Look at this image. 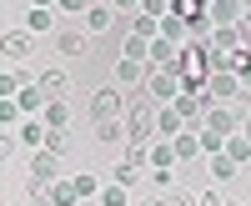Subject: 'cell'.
Here are the masks:
<instances>
[{
	"instance_id": "obj_1",
	"label": "cell",
	"mask_w": 251,
	"mask_h": 206,
	"mask_svg": "<svg viewBox=\"0 0 251 206\" xmlns=\"http://www.w3.org/2000/svg\"><path fill=\"white\" fill-rule=\"evenodd\" d=\"M176 71H181V86L186 91L206 96V86H211V55H206V46H181Z\"/></svg>"
},
{
	"instance_id": "obj_2",
	"label": "cell",
	"mask_w": 251,
	"mask_h": 206,
	"mask_svg": "<svg viewBox=\"0 0 251 206\" xmlns=\"http://www.w3.org/2000/svg\"><path fill=\"white\" fill-rule=\"evenodd\" d=\"M156 121H161V111H156V106H131V116H126L131 146H146V141H151V131H161Z\"/></svg>"
},
{
	"instance_id": "obj_3",
	"label": "cell",
	"mask_w": 251,
	"mask_h": 206,
	"mask_svg": "<svg viewBox=\"0 0 251 206\" xmlns=\"http://www.w3.org/2000/svg\"><path fill=\"white\" fill-rule=\"evenodd\" d=\"M146 86H151L156 101H176V96H181V71H176V66H156Z\"/></svg>"
},
{
	"instance_id": "obj_4",
	"label": "cell",
	"mask_w": 251,
	"mask_h": 206,
	"mask_svg": "<svg viewBox=\"0 0 251 206\" xmlns=\"http://www.w3.org/2000/svg\"><path fill=\"white\" fill-rule=\"evenodd\" d=\"M121 111H126V101H121L116 86H106V91H96V96H91V121H116Z\"/></svg>"
},
{
	"instance_id": "obj_5",
	"label": "cell",
	"mask_w": 251,
	"mask_h": 206,
	"mask_svg": "<svg viewBox=\"0 0 251 206\" xmlns=\"http://www.w3.org/2000/svg\"><path fill=\"white\" fill-rule=\"evenodd\" d=\"M211 101H226V96H241V76L236 71H211V86H206Z\"/></svg>"
},
{
	"instance_id": "obj_6",
	"label": "cell",
	"mask_w": 251,
	"mask_h": 206,
	"mask_svg": "<svg viewBox=\"0 0 251 206\" xmlns=\"http://www.w3.org/2000/svg\"><path fill=\"white\" fill-rule=\"evenodd\" d=\"M55 51L60 55H86L91 51V30H55Z\"/></svg>"
},
{
	"instance_id": "obj_7",
	"label": "cell",
	"mask_w": 251,
	"mask_h": 206,
	"mask_svg": "<svg viewBox=\"0 0 251 206\" xmlns=\"http://www.w3.org/2000/svg\"><path fill=\"white\" fill-rule=\"evenodd\" d=\"M66 86H71L66 66H46V71H40V91H46L50 101H60V96H66Z\"/></svg>"
},
{
	"instance_id": "obj_8",
	"label": "cell",
	"mask_w": 251,
	"mask_h": 206,
	"mask_svg": "<svg viewBox=\"0 0 251 206\" xmlns=\"http://www.w3.org/2000/svg\"><path fill=\"white\" fill-rule=\"evenodd\" d=\"M116 80H121V86H141V80H151V71H146V60H121Z\"/></svg>"
},
{
	"instance_id": "obj_9",
	"label": "cell",
	"mask_w": 251,
	"mask_h": 206,
	"mask_svg": "<svg viewBox=\"0 0 251 206\" xmlns=\"http://www.w3.org/2000/svg\"><path fill=\"white\" fill-rule=\"evenodd\" d=\"M80 30H91V35L100 40V35L111 30V10H106V5H91V10H86V20H80Z\"/></svg>"
},
{
	"instance_id": "obj_10",
	"label": "cell",
	"mask_w": 251,
	"mask_h": 206,
	"mask_svg": "<svg viewBox=\"0 0 251 206\" xmlns=\"http://www.w3.org/2000/svg\"><path fill=\"white\" fill-rule=\"evenodd\" d=\"M121 60H151V46H146V35L126 30V40H121Z\"/></svg>"
},
{
	"instance_id": "obj_11",
	"label": "cell",
	"mask_w": 251,
	"mask_h": 206,
	"mask_svg": "<svg viewBox=\"0 0 251 206\" xmlns=\"http://www.w3.org/2000/svg\"><path fill=\"white\" fill-rule=\"evenodd\" d=\"M60 161H66V156H55V151H35V161H30V176L50 181V176L60 171Z\"/></svg>"
},
{
	"instance_id": "obj_12",
	"label": "cell",
	"mask_w": 251,
	"mask_h": 206,
	"mask_svg": "<svg viewBox=\"0 0 251 206\" xmlns=\"http://www.w3.org/2000/svg\"><path fill=\"white\" fill-rule=\"evenodd\" d=\"M0 51H5V60H20V55H30V35H20V30H10L5 40H0Z\"/></svg>"
},
{
	"instance_id": "obj_13",
	"label": "cell",
	"mask_w": 251,
	"mask_h": 206,
	"mask_svg": "<svg viewBox=\"0 0 251 206\" xmlns=\"http://www.w3.org/2000/svg\"><path fill=\"white\" fill-rule=\"evenodd\" d=\"M91 131H96V141H121V136H131L121 116H116V121H91Z\"/></svg>"
},
{
	"instance_id": "obj_14",
	"label": "cell",
	"mask_w": 251,
	"mask_h": 206,
	"mask_svg": "<svg viewBox=\"0 0 251 206\" xmlns=\"http://www.w3.org/2000/svg\"><path fill=\"white\" fill-rule=\"evenodd\" d=\"M176 55H181V51H176V40H166V35L151 40V66H171Z\"/></svg>"
},
{
	"instance_id": "obj_15",
	"label": "cell",
	"mask_w": 251,
	"mask_h": 206,
	"mask_svg": "<svg viewBox=\"0 0 251 206\" xmlns=\"http://www.w3.org/2000/svg\"><path fill=\"white\" fill-rule=\"evenodd\" d=\"M221 151L241 166V161H251V136H226V146H221Z\"/></svg>"
},
{
	"instance_id": "obj_16",
	"label": "cell",
	"mask_w": 251,
	"mask_h": 206,
	"mask_svg": "<svg viewBox=\"0 0 251 206\" xmlns=\"http://www.w3.org/2000/svg\"><path fill=\"white\" fill-rule=\"evenodd\" d=\"M46 106H50V96L40 91V86H25V91H20V111H46Z\"/></svg>"
},
{
	"instance_id": "obj_17",
	"label": "cell",
	"mask_w": 251,
	"mask_h": 206,
	"mask_svg": "<svg viewBox=\"0 0 251 206\" xmlns=\"http://www.w3.org/2000/svg\"><path fill=\"white\" fill-rule=\"evenodd\" d=\"M211 176H216V181H231V176H236V161L226 156V151H211Z\"/></svg>"
},
{
	"instance_id": "obj_18",
	"label": "cell",
	"mask_w": 251,
	"mask_h": 206,
	"mask_svg": "<svg viewBox=\"0 0 251 206\" xmlns=\"http://www.w3.org/2000/svg\"><path fill=\"white\" fill-rule=\"evenodd\" d=\"M241 0H211V20H241Z\"/></svg>"
},
{
	"instance_id": "obj_19",
	"label": "cell",
	"mask_w": 251,
	"mask_h": 206,
	"mask_svg": "<svg viewBox=\"0 0 251 206\" xmlns=\"http://www.w3.org/2000/svg\"><path fill=\"white\" fill-rule=\"evenodd\" d=\"M66 121H71V106H66V101H50V106H46V126H50V131H60Z\"/></svg>"
},
{
	"instance_id": "obj_20",
	"label": "cell",
	"mask_w": 251,
	"mask_h": 206,
	"mask_svg": "<svg viewBox=\"0 0 251 206\" xmlns=\"http://www.w3.org/2000/svg\"><path fill=\"white\" fill-rule=\"evenodd\" d=\"M171 146H176V161H191V156H196V151H201V141H196V136H191V131H181V136H176V141H171Z\"/></svg>"
},
{
	"instance_id": "obj_21",
	"label": "cell",
	"mask_w": 251,
	"mask_h": 206,
	"mask_svg": "<svg viewBox=\"0 0 251 206\" xmlns=\"http://www.w3.org/2000/svg\"><path fill=\"white\" fill-rule=\"evenodd\" d=\"M161 35L181 46V40H186V20H181V15H166V20H161Z\"/></svg>"
},
{
	"instance_id": "obj_22",
	"label": "cell",
	"mask_w": 251,
	"mask_h": 206,
	"mask_svg": "<svg viewBox=\"0 0 251 206\" xmlns=\"http://www.w3.org/2000/svg\"><path fill=\"white\" fill-rule=\"evenodd\" d=\"M136 181H141V166L136 161H121L116 166V186H136Z\"/></svg>"
},
{
	"instance_id": "obj_23",
	"label": "cell",
	"mask_w": 251,
	"mask_h": 206,
	"mask_svg": "<svg viewBox=\"0 0 251 206\" xmlns=\"http://www.w3.org/2000/svg\"><path fill=\"white\" fill-rule=\"evenodd\" d=\"M71 186H75V196H100V181H96L91 171H80V176L71 181Z\"/></svg>"
},
{
	"instance_id": "obj_24",
	"label": "cell",
	"mask_w": 251,
	"mask_h": 206,
	"mask_svg": "<svg viewBox=\"0 0 251 206\" xmlns=\"http://www.w3.org/2000/svg\"><path fill=\"white\" fill-rule=\"evenodd\" d=\"M171 161H176V146H171V141H166V146H151V166H156V171H166Z\"/></svg>"
},
{
	"instance_id": "obj_25",
	"label": "cell",
	"mask_w": 251,
	"mask_h": 206,
	"mask_svg": "<svg viewBox=\"0 0 251 206\" xmlns=\"http://www.w3.org/2000/svg\"><path fill=\"white\" fill-rule=\"evenodd\" d=\"M0 91H5V101H10L15 91H25V76H20V71H5V76H0Z\"/></svg>"
},
{
	"instance_id": "obj_26",
	"label": "cell",
	"mask_w": 251,
	"mask_h": 206,
	"mask_svg": "<svg viewBox=\"0 0 251 206\" xmlns=\"http://www.w3.org/2000/svg\"><path fill=\"white\" fill-rule=\"evenodd\" d=\"M156 126H161L166 136L176 141V136H181V111H161V121H156Z\"/></svg>"
},
{
	"instance_id": "obj_27",
	"label": "cell",
	"mask_w": 251,
	"mask_h": 206,
	"mask_svg": "<svg viewBox=\"0 0 251 206\" xmlns=\"http://www.w3.org/2000/svg\"><path fill=\"white\" fill-rule=\"evenodd\" d=\"M166 206H196V196L186 186H166Z\"/></svg>"
},
{
	"instance_id": "obj_28",
	"label": "cell",
	"mask_w": 251,
	"mask_h": 206,
	"mask_svg": "<svg viewBox=\"0 0 251 206\" xmlns=\"http://www.w3.org/2000/svg\"><path fill=\"white\" fill-rule=\"evenodd\" d=\"M46 136H50V126H25V131H20L25 146H46Z\"/></svg>"
},
{
	"instance_id": "obj_29",
	"label": "cell",
	"mask_w": 251,
	"mask_h": 206,
	"mask_svg": "<svg viewBox=\"0 0 251 206\" xmlns=\"http://www.w3.org/2000/svg\"><path fill=\"white\" fill-rule=\"evenodd\" d=\"M100 206H126V186H100Z\"/></svg>"
},
{
	"instance_id": "obj_30",
	"label": "cell",
	"mask_w": 251,
	"mask_h": 206,
	"mask_svg": "<svg viewBox=\"0 0 251 206\" xmlns=\"http://www.w3.org/2000/svg\"><path fill=\"white\" fill-rule=\"evenodd\" d=\"M46 151H55V156H71V141L60 136V131H50V136H46Z\"/></svg>"
},
{
	"instance_id": "obj_31",
	"label": "cell",
	"mask_w": 251,
	"mask_h": 206,
	"mask_svg": "<svg viewBox=\"0 0 251 206\" xmlns=\"http://www.w3.org/2000/svg\"><path fill=\"white\" fill-rule=\"evenodd\" d=\"M131 30H136V35H146V40H151V35H156L161 26H156V20H151V15H136V26H131Z\"/></svg>"
},
{
	"instance_id": "obj_32",
	"label": "cell",
	"mask_w": 251,
	"mask_h": 206,
	"mask_svg": "<svg viewBox=\"0 0 251 206\" xmlns=\"http://www.w3.org/2000/svg\"><path fill=\"white\" fill-rule=\"evenodd\" d=\"M25 26H30V30H50V15H46V10H30Z\"/></svg>"
},
{
	"instance_id": "obj_33",
	"label": "cell",
	"mask_w": 251,
	"mask_h": 206,
	"mask_svg": "<svg viewBox=\"0 0 251 206\" xmlns=\"http://www.w3.org/2000/svg\"><path fill=\"white\" fill-rule=\"evenodd\" d=\"M60 10H71V15H86V10H91V0H60Z\"/></svg>"
},
{
	"instance_id": "obj_34",
	"label": "cell",
	"mask_w": 251,
	"mask_h": 206,
	"mask_svg": "<svg viewBox=\"0 0 251 206\" xmlns=\"http://www.w3.org/2000/svg\"><path fill=\"white\" fill-rule=\"evenodd\" d=\"M141 5H146V15H161V10H166V0H141Z\"/></svg>"
},
{
	"instance_id": "obj_35",
	"label": "cell",
	"mask_w": 251,
	"mask_h": 206,
	"mask_svg": "<svg viewBox=\"0 0 251 206\" xmlns=\"http://www.w3.org/2000/svg\"><path fill=\"white\" fill-rule=\"evenodd\" d=\"M196 206H221V196H216V191H206V196H201Z\"/></svg>"
},
{
	"instance_id": "obj_36",
	"label": "cell",
	"mask_w": 251,
	"mask_h": 206,
	"mask_svg": "<svg viewBox=\"0 0 251 206\" xmlns=\"http://www.w3.org/2000/svg\"><path fill=\"white\" fill-rule=\"evenodd\" d=\"M111 5H116V10H136L141 0H111Z\"/></svg>"
},
{
	"instance_id": "obj_37",
	"label": "cell",
	"mask_w": 251,
	"mask_h": 206,
	"mask_svg": "<svg viewBox=\"0 0 251 206\" xmlns=\"http://www.w3.org/2000/svg\"><path fill=\"white\" fill-rule=\"evenodd\" d=\"M46 5H50V0H35V10H46Z\"/></svg>"
},
{
	"instance_id": "obj_38",
	"label": "cell",
	"mask_w": 251,
	"mask_h": 206,
	"mask_svg": "<svg viewBox=\"0 0 251 206\" xmlns=\"http://www.w3.org/2000/svg\"><path fill=\"white\" fill-rule=\"evenodd\" d=\"M246 136H251V111H246Z\"/></svg>"
},
{
	"instance_id": "obj_39",
	"label": "cell",
	"mask_w": 251,
	"mask_h": 206,
	"mask_svg": "<svg viewBox=\"0 0 251 206\" xmlns=\"http://www.w3.org/2000/svg\"><path fill=\"white\" fill-rule=\"evenodd\" d=\"M146 206H166V201H146Z\"/></svg>"
}]
</instances>
